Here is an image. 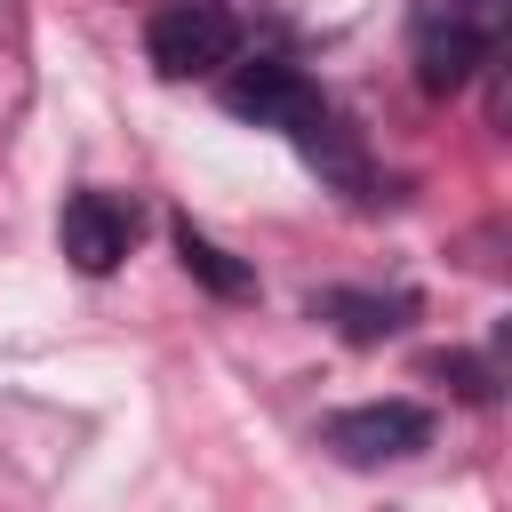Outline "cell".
Segmentation results:
<instances>
[{
  "instance_id": "6da1fadb",
  "label": "cell",
  "mask_w": 512,
  "mask_h": 512,
  "mask_svg": "<svg viewBox=\"0 0 512 512\" xmlns=\"http://www.w3.org/2000/svg\"><path fill=\"white\" fill-rule=\"evenodd\" d=\"M232 80H224V104L240 112V120H256V128H280L328 184H344V192H368V160H360V144H352V128H344V112L296 72V64H280V56H232L224 64Z\"/></svg>"
},
{
  "instance_id": "7a4b0ae2",
  "label": "cell",
  "mask_w": 512,
  "mask_h": 512,
  "mask_svg": "<svg viewBox=\"0 0 512 512\" xmlns=\"http://www.w3.org/2000/svg\"><path fill=\"white\" fill-rule=\"evenodd\" d=\"M504 8L512 0H432L416 16V88L424 96H456L480 64H496Z\"/></svg>"
},
{
  "instance_id": "3957f363",
  "label": "cell",
  "mask_w": 512,
  "mask_h": 512,
  "mask_svg": "<svg viewBox=\"0 0 512 512\" xmlns=\"http://www.w3.org/2000/svg\"><path fill=\"white\" fill-rule=\"evenodd\" d=\"M144 56H152L160 80H208L240 56V16L216 8V0H168L144 24Z\"/></svg>"
},
{
  "instance_id": "277c9868",
  "label": "cell",
  "mask_w": 512,
  "mask_h": 512,
  "mask_svg": "<svg viewBox=\"0 0 512 512\" xmlns=\"http://www.w3.org/2000/svg\"><path fill=\"white\" fill-rule=\"evenodd\" d=\"M344 464H400L416 448H432V408L416 400H368V408H336L320 432Z\"/></svg>"
},
{
  "instance_id": "5b68a950",
  "label": "cell",
  "mask_w": 512,
  "mask_h": 512,
  "mask_svg": "<svg viewBox=\"0 0 512 512\" xmlns=\"http://www.w3.org/2000/svg\"><path fill=\"white\" fill-rule=\"evenodd\" d=\"M136 200H120V192H72L64 200V224H56V240H64V256H72V272H88V280H104L128 248H136Z\"/></svg>"
},
{
  "instance_id": "8992f818",
  "label": "cell",
  "mask_w": 512,
  "mask_h": 512,
  "mask_svg": "<svg viewBox=\"0 0 512 512\" xmlns=\"http://www.w3.org/2000/svg\"><path fill=\"white\" fill-rule=\"evenodd\" d=\"M312 312H320V320H336L352 344H376V336H392L416 304H408V296H344V288H328V296H312Z\"/></svg>"
},
{
  "instance_id": "52a82bcc",
  "label": "cell",
  "mask_w": 512,
  "mask_h": 512,
  "mask_svg": "<svg viewBox=\"0 0 512 512\" xmlns=\"http://www.w3.org/2000/svg\"><path fill=\"white\" fill-rule=\"evenodd\" d=\"M176 256H184V272H192V280H208L216 296H248V288H256V272H248V264H232V256H224L208 232H192V224H176Z\"/></svg>"
}]
</instances>
